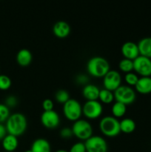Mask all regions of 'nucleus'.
<instances>
[{"instance_id": "obj_1", "label": "nucleus", "mask_w": 151, "mask_h": 152, "mask_svg": "<svg viewBox=\"0 0 151 152\" xmlns=\"http://www.w3.org/2000/svg\"><path fill=\"white\" fill-rule=\"evenodd\" d=\"M5 127L8 134L16 137L20 136L26 131L28 120L22 113H14L8 117L6 121Z\"/></svg>"}, {"instance_id": "obj_2", "label": "nucleus", "mask_w": 151, "mask_h": 152, "mask_svg": "<svg viewBox=\"0 0 151 152\" xmlns=\"http://www.w3.org/2000/svg\"><path fill=\"white\" fill-rule=\"evenodd\" d=\"M87 70L93 77H104L110 68L107 59L102 56H96L90 58L87 62Z\"/></svg>"}, {"instance_id": "obj_3", "label": "nucleus", "mask_w": 151, "mask_h": 152, "mask_svg": "<svg viewBox=\"0 0 151 152\" xmlns=\"http://www.w3.org/2000/svg\"><path fill=\"white\" fill-rule=\"evenodd\" d=\"M99 129L105 136L115 137L121 132L120 121L113 116H105L100 120Z\"/></svg>"}, {"instance_id": "obj_4", "label": "nucleus", "mask_w": 151, "mask_h": 152, "mask_svg": "<svg viewBox=\"0 0 151 152\" xmlns=\"http://www.w3.org/2000/svg\"><path fill=\"white\" fill-rule=\"evenodd\" d=\"M71 129L73 135L80 140H86L93 136V126L90 122L84 119H78L74 122Z\"/></svg>"}, {"instance_id": "obj_5", "label": "nucleus", "mask_w": 151, "mask_h": 152, "mask_svg": "<svg viewBox=\"0 0 151 152\" xmlns=\"http://www.w3.org/2000/svg\"><path fill=\"white\" fill-rule=\"evenodd\" d=\"M63 113L65 117L70 121H76L82 114V106L79 101L70 98L63 104Z\"/></svg>"}, {"instance_id": "obj_6", "label": "nucleus", "mask_w": 151, "mask_h": 152, "mask_svg": "<svg viewBox=\"0 0 151 152\" xmlns=\"http://www.w3.org/2000/svg\"><path fill=\"white\" fill-rule=\"evenodd\" d=\"M114 98L116 101L127 105L133 103L136 97V91L131 86L121 85L113 91Z\"/></svg>"}, {"instance_id": "obj_7", "label": "nucleus", "mask_w": 151, "mask_h": 152, "mask_svg": "<svg viewBox=\"0 0 151 152\" xmlns=\"http://www.w3.org/2000/svg\"><path fill=\"white\" fill-rule=\"evenodd\" d=\"M87 152H107V143L106 140L99 135H93L84 141Z\"/></svg>"}, {"instance_id": "obj_8", "label": "nucleus", "mask_w": 151, "mask_h": 152, "mask_svg": "<svg viewBox=\"0 0 151 152\" xmlns=\"http://www.w3.org/2000/svg\"><path fill=\"white\" fill-rule=\"evenodd\" d=\"M103 112V106L98 100H87L82 105V114L88 119H96Z\"/></svg>"}, {"instance_id": "obj_9", "label": "nucleus", "mask_w": 151, "mask_h": 152, "mask_svg": "<svg viewBox=\"0 0 151 152\" xmlns=\"http://www.w3.org/2000/svg\"><path fill=\"white\" fill-rule=\"evenodd\" d=\"M133 70L142 77H150L151 59L139 55L133 60Z\"/></svg>"}, {"instance_id": "obj_10", "label": "nucleus", "mask_w": 151, "mask_h": 152, "mask_svg": "<svg viewBox=\"0 0 151 152\" xmlns=\"http://www.w3.org/2000/svg\"><path fill=\"white\" fill-rule=\"evenodd\" d=\"M121 83V76L115 70H110L103 77V85L105 88L114 91Z\"/></svg>"}, {"instance_id": "obj_11", "label": "nucleus", "mask_w": 151, "mask_h": 152, "mask_svg": "<svg viewBox=\"0 0 151 152\" xmlns=\"http://www.w3.org/2000/svg\"><path fill=\"white\" fill-rule=\"evenodd\" d=\"M40 120L41 124L47 129H54L60 123V117L54 109L43 111Z\"/></svg>"}, {"instance_id": "obj_12", "label": "nucleus", "mask_w": 151, "mask_h": 152, "mask_svg": "<svg viewBox=\"0 0 151 152\" xmlns=\"http://www.w3.org/2000/svg\"><path fill=\"white\" fill-rule=\"evenodd\" d=\"M121 52L124 58L131 60H134L140 55L138 44L132 41H127L123 43L121 48Z\"/></svg>"}, {"instance_id": "obj_13", "label": "nucleus", "mask_w": 151, "mask_h": 152, "mask_svg": "<svg viewBox=\"0 0 151 152\" xmlns=\"http://www.w3.org/2000/svg\"><path fill=\"white\" fill-rule=\"evenodd\" d=\"M70 31V25L64 20L58 21L53 26V34L58 38H65L69 35Z\"/></svg>"}, {"instance_id": "obj_14", "label": "nucleus", "mask_w": 151, "mask_h": 152, "mask_svg": "<svg viewBox=\"0 0 151 152\" xmlns=\"http://www.w3.org/2000/svg\"><path fill=\"white\" fill-rule=\"evenodd\" d=\"M30 149L33 152H51V146L47 140L39 137L34 140Z\"/></svg>"}, {"instance_id": "obj_15", "label": "nucleus", "mask_w": 151, "mask_h": 152, "mask_svg": "<svg viewBox=\"0 0 151 152\" xmlns=\"http://www.w3.org/2000/svg\"><path fill=\"white\" fill-rule=\"evenodd\" d=\"M100 89L94 84L87 83L82 88V94L87 100H97L99 96Z\"/></svg>"}, {"instance_id": "obj_16", "label": "nucleus", "mask_w": 151, "mask_h": 152, "mask_svg": "<svg viewBox=\"0 0 151 152\" xmlns=\"http://www.w3.org/2000/svg\"><path fill=\"white\" fill-rule=\"evenodd\" d=\"M33 59V55L28 48H22L16 53V61L22 67H26L30 64Z\"/></svg>"}, {"instance_id": "obj_17", "label": "nucleus", "mask_w": 151, "mask_h": 152, "mask_svg": "<svg viewBox=\"0 0 151 152\" xmlns=\"http://www.w3.org/2000/svg\"><path fill=\"white\" fill-rule=\"evenodd\" d=\"M2 147L6 151L13 152L19 145V140L16 136L7 134L1 140Z\"/></svg>"}, {"instance_id": "obj_18", "label": "nucleus", "mask_w": 151, "mask_h": 152, "mask_svg": "<svg viewBox=\"0 0 151 152\" xmlns=\"http://www.w3.org/2000/svg\"><path fill=\"white\" fill-rule=\"evenodd\" d=\"M135 88H136V90L140 94H147L151 93V77H139L137 83L135 86Z\"/></svg>"}, {"instance_id": "obj_19", "label": "nucleus", "mask_w": 151, "mask_h": 152, "mask_svg": "<svg viewBox=\"0 0 151 152\" xmlns=\"http://www.w3.org/2000/svg\"><path fill=\"white\" fill-rule=\"evenodd\" d=\"M140 55L151 59V37H146L138 42Z\"/></svg>"}, {"instance_id": "obj_20", "label": "nucleus", "mask_w": 151, "mask_h": 152, "mask_svg": "<svg viewBox=\"0 0 151 152\" xmlns=\"http://www.w3.org/2000/svg\"><path fill=\"white\" fill-rule=\"evenodd\" d=\"M136 122L131 118H124L120 121V129L121 132L126 134H130L136 129Z\"/></svg>"}, {"instance_id": "obj_21", "label": "nucleus", "mask_w": 151, "mask_h": 152, "mask_svg": "<svg viewBox=\"0 0 151 152\" xmlns=\"http://www.w3.org/2000/svg\"><path fill=\"white\" fill-rule=\"evenodd\" d=\"M111 111H112L113 117H116V118L121 117L125 114L126 111H127V105L125 104L122 103V102L115 101L113 104Z\"/></svg>"}, {"instance_id": "obj_22", "label": "nucleus", "mask_w": 151, "mask_h": 152, "mask_svg": "<svg viewBox=\"0 0 151 152\" xmlns=\"http://www.w3.org/2000/svg\"><path fill=\"white\" fill-rule=\"evenodd\" d=\"M99 98L101 102L105 104L111 103L113 101V99H115L113 91H111L106 88L100 89Z\"/></svg>"}, {"instance_id": "obj_23", "label": "nucleus", "mask_w": 151, "mask_h": 152, "mask_svg": "<svg viewBox=\"0 0 151 152\" xmlns=\"http://www.w3.org/2000/svg\"><path fill=\"white\" fill-rule=\"evenodd\" d=\"M118 67L121 71L126 73V74L131 72L133 70V60L124 58L120 60L119 63H118Z\"/></svg>"}, {"instance_id": "obj_24", "label": "nucleus", "mask_w": 151, "mask_h": 152, "mask_svg": "<svg viewBox=\"0 0 151 152\" xmlns=\"http://www.w3.org/2000/svg\"><path fill=\"white\" fill-rule=\"evenodd\" d=\"M55 99L59 103L65 104L68 100H69L70 94L65 89H59L55 94Z\"/></svg>"}, {"instance_id": "obj_25", "label": "nucleus", "mask_w": 151, "mask_h": 152, "mask_svg": "<svg viewBox=\"0 0 151 152\" xmlns=\"http://www.w3.org/2000/svg\"><path fill=\"white\" fill-rule=\"evenodd\" d=\"M11 84V79L8 76L4 75V74H0V90H7L10 88Z\"/></svg>"}, {"instance_id": "obj_26", "label": "nucleus", "mask_w": 151, "mask_h": 152, "mask_svg": "<svg viewBox=\"0 0 151 152\" xmlns=\"http://www.w3.org/2000/svg\"><path fill=\"white\" fill-rule=\"evenodd\" d=\"M10 115V108L5 104L0 103V123L7 121Z\"/></svg>"}, {"instance_id": "obj_27", "label": "nucleus", "mask_w": 151, "mask_h": 152, "mask_svg": "<svg viewBox=\"0 0 151 152\" xmlns=\"http://www.w3.org/2000/svg\"><path fill=\"white\" fill-rule=\"evenodd\" d=\"M139 79V77H138L137 74H135L134 72H132V71L131 72L127 73L125 76H124V80H125V82L129 86H136Z\"/></svg>"}, {"instance_id": "obj_28", "label": "nucleus", "mask_w": 151, "mask_h": 152, "mask_svg": "<svg viewBox=\"0 0 151 152\" xmlns=\"http://www.w3.org/2000/svg\"><path fill=\"white\" fill-rule=\"evenodd\" d=\"M69 152H87L85 144L82 142H76L70 147Z\"/></svg>"}, {"instance_id": "obj_29", "label": "nucleus", "mask_w": 151, "mask_h": 152, "mask_svg": "<svg viewBox=\"0 0 151 152\" xmlns=\"http://www.w3.org/2000/svg\"><path fill=\"white\" fill-rule=\"evenodd\" d=\"M73 135V133L72 129H70L68 127H65L61 129L60 136L62 138L68 139V138H70Z\"/></svg>"}, {"instance_id": "obj_30", "label": "nucleus", "mask_w": 151, "mask_h": 152, "mask_svg": "<svg viewBox=\"0 0 151 152\" xmlns=\"http://www.w3.org/2000/svg\"><path fill=\"white\" fill-rule=\"evenodd\" d=\"M53 106L54 104L52 99H45L43 100L42 102V108L44 111H50V110H53Z\"/></svg>"}, {"instance_id": "obj_31", "label": "nucleus", "mask_w": 151, "mask_h": 152, "mask_svg": "<svg viewBox=\"0 0 151 152\" xmlns=\"http://www.w3.org/2000/svg\"><path fill=\"white\" fill-rule=\"evenodd\" d=\"M17 104V99L14 96H9L5 99V105L9 108L14 107Z\"/></svg>"}, {"instance_id": "obj_32", "label": "nucleus", "mask_w": 151, "mask_h": 152, "mask_svg": "<svg viewBox=\"0 0 151 152\" xmlns=\"http://www.w3.org/2000/svg\"><path fill=\"white\" fill-rule=\"evenodd\" d=\"M7 129H6L5 126L0 123V140H2L4 137L7 135Z\"/></svg>"}, {"instance_id": "obj_33", "label": "nucleus", "mask_w": 151, "mask_h": 152, "mask_svg": "<svg viewBox=\"0 0 151 152\" xmlns=\"http://www.w3.org/2000/svg\"><path fill=\"white\" fill-rule=\"evenodd\" d=\"M56 152H69V151H67V150H65V149H59V150H57Z\"/></svg>"}, {"instance_id": "obj_34", "label": "nucleus", "mask_w": 151, "mask_h": 152, "mask_svg": "<svg viewBox=\"0 0 151 152\" xmlns=\"http://www.w3.org/2000/svg\"><path fill=\"white\" fill-rule=\"evenodd\" d=\"M25 152H33V151H31V149H28V150H26Z\"/></svg>"}, {"instance_id": "obj_35", "label": "nucleus", "mask_w": 151, "mask_h": 152, "mask_svg": "<svg viewBox=\"0 0 151 152\" xmlns=\"http://www.w3.org/2000/svg\"><path fill=\"white\" fill-rule=\"evenodd\" d=\"M6 152H7V151H6ZM13 152H14V151H13Z\"/></svg>"}]
</instances>
